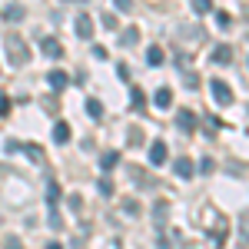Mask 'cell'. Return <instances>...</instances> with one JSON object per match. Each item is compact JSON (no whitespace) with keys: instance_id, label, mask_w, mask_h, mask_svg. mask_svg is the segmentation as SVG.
Wrapping results in <instances>:
<instances>
[{"instance_id":"1","label":"cell","mask_w":249,"mask_h":249,"mask_svg":"<svg viewBox=\"0 0 249 249\" xmlns=\"http://www.w3.org/2000/svg\"><path fill=\"white\" fill-rule=\"evenodd\" d=\"M3 43H7V60H10L14 67H23V63H27V57H30V50H27L23 37H20V34H7V37H3Z\"/></svg>"},{"instance_id":"2","label":"cell","mask_w":249,"mask_h":249,"mask_svg":"<svg viewBox=\"0 0 249 249\" xmlns=\"http://www.w3.org/2000/svg\"><path fill=\"white\" fill-rule=\"evenodd\" d=\"M210 93H213V100H216L219 107H230V103H232V90H230V83H226V80H216V77H213L210 80Z\"/></svg>"},{"instance_id":"3","label":"cell","mask_w":249,"mask_h":249,"mask_svg":"<svg viewBox=\"0 0 249 249\" xmlns=\"http://www.w3.org/2000/svg\"><path fill=\"white\" fill-rule=\"evenodd\" d=\"M40 50H43V57H50V60L63 57V43H60L57 37H43L40 40Z\"/></svg>"},{"instance_id":"4","label":"cell","mask_w":249,"mask_h":249,"mask_svg":"<svg viewBox=\"0 0 249 249\" xmlns=\"http://www.w3.org/2000/svg\"><path fill=\"white\" fill-rule=\"evenodd\" d=\"M166 156H170V146H166L163 140H153V143H150V163H153V166H163Z\"/></svg>"},{"instance_id":"5","label":"cell","mask_w":249,"mask_h":249,"mask_svg":"<svg viewBox=\"0 0 249 249\" xmlns=\"http://www.w3.org/2000/svg\"><path fill=\"white\" fill-rule=\"evenodd\" d=\"M176 130H179V133H193V130H196V113H193V110H179V113H176Z\"/></svg>"},{"instance_id":"6","label":"cell","mask_w":249,"mask_h":249,"mask_svg":"<svg viewBox=\"0 0 249 249\" xmlns=\"http://www.w3.org/2000/svg\"><path fill=\"white\" fill-rule=\"evenodd\" d=\"M73 30H77L80 40H93V20L87 17V14H80V17L73 20Z\"/></svg>"},{"instance_id":"7","label":"cell","mask_w":249,"mask_h":249,"mask_svg":"<svg viewBox=\"0 0 249 249\" xmlns=\"http://www.w3.org/2000/svg\"><path fill=\"white\" fill-rule=\"evenodd\" d=\"M47 83H50V90H53V93H60V90L70 83V77H67L63 70H50V73H47Z\"/></svg>"},{"instance_id":"8","label":"cell","mask_w":249,"mask_h":249,"mask_svg":"<svg viewBox=\"0 0 249 249\" xmlns=\"http://www.w3.org/2000/svg\"><path fill=\"white\" fill-rule=\"evenodd\" d=\"M130 179H136V183H140V190H153V186H156L153 176H150L146 170H140V166H133V170H130Z\"/></svg>"},{"instance_id":"9","label":"cell","mask_w":249,"mask_h":249,"mask_svg":"<svg viewBox=\"0 0 249 249\" xmlns=\"http://www.w3.org/2000/svg\"><path fill=\"white\" fill-rule=\"evenodd\" d=\"M146 63H150V67H163V63H166V53H163L160 43H153V47L146 50Z\"/></svg>"},{"instance_id":"10","label":"cell","mask_w":249,"mask_h":249,"mask_svg":"<svg viewBox=\"0 0 249 249\" xmlns=\"http://www.w3.org/2000/svg\"><path fill=\"white\" fill-rule=\"evenodd\" d=\"M193 170H196V166H193V163H190V160H186V156L173 163V173H176L179 179H190V176H193Z\"/></svg>"},{"instance_id":"11","label":"cell","mask_w":249,"mask_h":249,"mask_svg":"<svg viewBox=\"0 0 249 249\" xmlns=\"http://www.w3.org/2000/svg\"><path fill=\"white\" fill-rule=\"evenodd\" d=\"M153 103L160 107V110H166V107L173 103V90H170V87H160V90L153 93Z\"/></svg>"},{"instance_id":"12","label":"cell","mask_w":249,"mask_h":249,"mask_svg":"<svg viewBox=\"0 0 249 249\" xmlns=\"http://www.w3.org/2000/svg\"><path fill=\"white\" fill-rule=\"evenodd\" d=\"M239 246H249V210L239 213Z\"/></svg>"},{"instance_id":"13","label":"cell","mask_w":249,"mask_h":249,"mask_svg":"<svg viewBox=\"0 0 249 249\" xmlns=\"http://www.w3.org/2000/svg\"><path fill=\"white\" fill-rule=\"evenodd\" d=\"M53 143H60V146H63V143H70V123H63V120H60L57 126H53Z\"/></svg>"},{"instance_id":"14","label":"cell","mask_w":249,"mask_h":249,"mask_svg":"<svg viewBox=\"0 0 249 249\" xmlns=\"http://www.w3.org/2000/svg\"><path fill=\"white\" fill-rule=\"evenodd\" d=\"M23 17H27V10L20 3H7L3 7V20H23Z\"/></svg>"},{"instance_id":"15","label":"cell","mask_w":249,"mask_h":249,"mask_svg":"<svg viewBox=\"0 0 249 249\" xmlns=\"http://www.w3.org/2000/svg\"><path fill=\"white\" fill-rule=\"evenodd\" d=\"M136 43H140V30H136V27H130V30L120 34V47H136Z\"/></svg>"},{"instance_id":"16","label":"cell","mask_w":249,"mask_h":249,"mask_svg":"<svg viewBox=\"0 0 249 249\" xmlns=\"http://www.w3.org/2000/svg\"><path fill=\"white\" fill-rule=\"evenodd\" d=\"M20 150H23V153L30 156L34 163H43V146H37V143H23Z\"/></svg>"},{"instance_id":"17","label":"cell","mask_w":249,"mask_h":249,"mask_svg":"<svg viewBox=\"0 0 249 249\" xmlns=\"http://www.w3.org/2000/svg\"><path fill=\"white\" fill-rule=\"evenodd\" d=\"M223 236H226V219H216V236H213V249H223Z\"/></svg>"},{"instance_id":"18","label":"cell","mask_w":249,"mask_h":249,"mask_svg":"<svg viewBox=\"0 0 249 249\" xmlns=\"http://www.w3.org/2000/svg\"><path fill=\"white\" fill-rule=\"evenodd\" d=\"M213 60H216V63H230V60H232V50L226 47V43H219V47L213 50Z\"/></svg>"},{"instance_id":"19","label":"cell","mask_w":249,"mask_h":249,"mask_svg":"<svg viewBox=\"0 0 249 249\" xmlns=\"http://www.w3.org/2000/svg\"><path fill=\"white\" fill-rule=\"evenodd\" d=\"M116 163H120V153H116V150H110V153L100 156V166H103V170H113Z\"/></svg>"},{"instance_id":"20","label":"cell","mask_w":249,"mask_h":249,"mask_svg":"<svg viewBox=\"0 0 249 249\" xmlns=\"http://www.w3.org/2000/svg\"><path fill=\"white\" fill-rule=\"evenodd\" d=\"M60 196H63V190H60L57 183H50V186H47V203H50V210L60 203Z\"/></svg>"},{"instance_id":"21","label":"cell","mask_w":249,"mask_h":249,"mask_svg":"<svg viewBox=\"0 0 249 249\" xmlns=\"http://www.w3.org/2000/svg\"><path fill=\"white\" fill-rule=\"evenodd\" d=\"M130 103H133V110H143V103H146V93H143L140 87H133V90H130Z\"/></svg>"},{"instance_id":"22","label":"cell","mask_w":249,"mask_h":249,"mask_svg":"<svg viewBox=\"0 0 249 249\" xmlns=\"http://www.w3.org/2000/svg\"><path fill=\"white\" fill-rule=\"evenodd\" d=\"M87 113L93 116V120H100V116H103V103H100V100H93V96H90V100H87Z\"/></svg>"},{"instance_id":"23","label":"cell","mask_w":249,"mask_h":249,"mask_svg":"<svg viewBox=\"0 0 249 249\" xmlns=\"http://www.w3.org/2000/svg\"><path fill=\"white\" fill-rule=\"evenodd\" d=\"M166 210H170L166 203H156V206H153V219H156V226H163V223H166Z\"/></svg>"},{"instance_id":"24","label":"cell","mask_w":249,"mask_h":249,"mask_svg":"<svg viewBox=\"0 0 249 249\" xmlns=\"http://www.w3.org/2000/svg\"><path fill=\"white\" fill-rule=\"evenodd\" d=\"M123 213H126V216H140V203H136V199H123Z\"/></svg>"},{"instance_id":"25","label":"cell","mask_w":249,"mask_h":249,"mask_svg":"<svg viewBox=\"0 0 249 249\" xmlns=\"http://www.w3.org/2000/svg\"><path fill=\"white\" fill-rule=\"evenodd\" d=\"M143 143H146L143 130H130V146H143Z\"/></svg>"},{"instance_id":"26","label":"cell","mask_w":249,"mask_h":249,"mask_svg":"<svg viewBox=\"0 0 249 249\" xmlns=\"http://www.w3.org/2000/svg\"><path fill=\"white\" fill-rule=\"evenodd\" d=\"M193 10H196V14H210L213 3H210V0H193Z\"/></svg>"},{"instance_id":"27","label":"cell","mask_w":249,"mask_h":249,"mask_svg":"<svg viewBox=\"0 0 249 249\" xmlns=\"http://www.w3.org/2000/svg\"><path fill=\"white\" fill-rule=\"evenodd\" d=\"M96 186H100V196H113V183H110L107 176H103V179H100Z\"/></svg>"},{"instance_id":"28","label":"cell","mask_w":249,"mask_h":249,"mask_svg":"<svg viewBox=\"0 0 249 249\" xmlns=\"http://www.w3.org/2000/svg\"><path fill=\"white\" fill-rule=\"evenodd\" d=\"M103 27H107V30H116V27H120V23H116V14H107V10H103Z\"/></svg>"},{"instance_id":"29","label":"cell","mask_w":249,"mask_h":249,"mask_svg":"<svg viewBox=\"0 0 249 249\" xmlns=\"http://www.w3.org/2000/svg\"><path fill=\"white\" fill-rule=\"evenodd\" d=\"M113 3H116L120 14H130V10H133V0H113Z\"/></svg>"},{"instance_id":"30","label":"cell","mask_w":249,"mask_h":249,"mask_svg":"<svg viewBox=\"0 0 249 249\" xmlns=\"http://www.w3.org/2000/svg\"><path fill=\"white\" fill-rule=\"evenodd\" d=\"M3 249H23V243H20L17 236H7V239H3Z\"/></svg>"},{"instance_id":"31","label":"cell","mask_w":249,"mask_h":249,"mask_svg":"<svg viewBox=\"0 0 249 249\" xmlns=\"http://www.w3.org/2000/svg\"><path fill=\"white\" fill-rule=\"evenodd\" d=\"M7 113H10V96L0 93V116H7Z\"/></svg>"},{"instance_id":"32","label":"cell","mask_w":249,"mask_h":249,"mask_svg":"<svg viewBox=\"0 0 249 249\" xmlns=\"http://www.w3.org/2000/svg\"><path fill=\"white\" fill-rule=\"evenodd\" d=\"M216 23H219V27L226 30V27H230V23H232V17H230V14H216Z\"/></svg>"},{"instance_id":"33","label":"cell","mask_w":249,"mask_h":249,"mask_svg":"<svg viewBox=\"0 0 249 249\" xmlns=\"http://www.w3.org/2000/svg\"><path fill=\"white\" fill-rule=\"evenodd\" d=\"M199 173H213V160H210V156L199 160Z\"/></svg>"},{"instance_id":"34","label":"cell","mask_w":249,"mask_h":249,"mask_svg":"<svg viewBox=\"0 0 249 249\" xmlns=\"http://www.w3.org/2000/svg\"><path fill=\"white\" fill-rule=\"evenodd\" d=\"M50 226H53V230H63V219H60L57 213H50Z\"/></svg>"},{"instance_id":"35","label":"cell","mask_w":249,"mask_h":249,"mask_svg":"<svg viewBox=\"0 0 249 249\" xmlns=\"http://www.w3.org/2000/svg\"><path fill=\"white\" fill-rule=\"evenodd\" d=\"M67 203H70V210H80V206H83V199H80V196H70Z\"/></svg>"},{"instance_id":"36","label":"cell","mask_w":249,"mask_h":249,"mask_svg":"<svg viewBox=\"0 0 249 249\" xmlns=\"http://www.w3.org/2000/svg\"><path fill=\"white\" fill-rule=\"evenodd\" d=\"M47 249H63V246H60V243H50V246H47Z\"/></svg>"},{"instance_id":"37","label":"cell","mask_w":249,"mask_h":249,"mask_svg":"<svg viewBox=\"0 0 249 249\" xmlns=\"http://www.w3.org/2000/svg\"><path fill=\"white\" fill-rule=\"evenodd\" d=\"M70 3H87V0H70Z\"/></svg>"}]
</instances>
